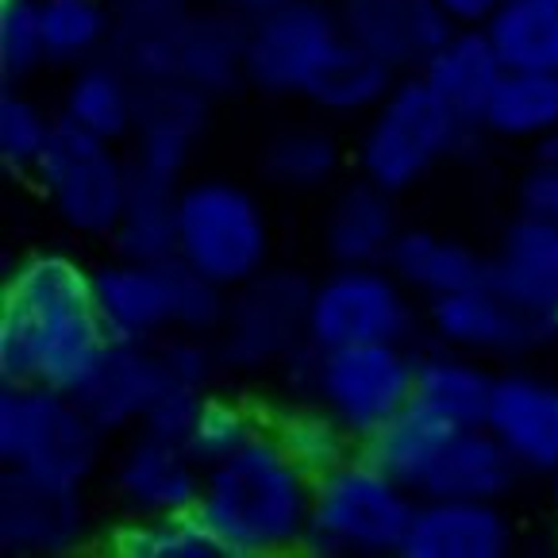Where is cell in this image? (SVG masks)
<instances>
[{
	"label": "cell",
	"mask_w": 558,
	"mask_h": 558,
	"mask_svg": "<svg viewBox=\"0 0 558 558\" xmlns=\"http://www.w3.org/2000/svg\"><path fill=\"white\" fill-rule=\"evenodd\" d=\"M535 158H543V162H558V132L535 147Z\"/></svg>",
	"instance_id": "cell-47"
},
{
	"label": "cell",
	"mask_w": 558,
	"mask_h": 558,
	"mask_svg": "<svg viewBox=\"0 0 558 558\" xmlns=\"http://www.w3.org/2000/svg\"><path fill=\"white\" fill-rule=\"evenodd\" d=\"M178 181L132 170L128 205L112 231V251L123 258L166 263L178 255Z\"/></svg>",
	"instance_id": "cell-33"
},
{
	"label": "cell",
	"mask_w": 558,
	"mask_h": 558,
	"mask_svg": "<svg viewBox=\"0 0 558 558\" xmlns=\"http://www.w3.org/2000/svg\"><path fill=\"white\" fill-rule=\"evenodd\" d=\"M216 100L190 85L185 77H158L140 85V112H135V132L128 140L132 170L150 178L185 181L190 162L197 155V143L205 140L208 120H213Z\"/></svg>",
	"instance_id": "cell-15"
},
{
	"label": "cell",
	"mask_w": 558,
	"mask_h": 558,
	"mask_svg": "<svg viewBox=\"0 0 558 558\" xmlns=\"http://www.w3.org/2000/svg\"><path fill=\"white\" fill-rule=\"evenodd\" d=\"M470 128L482 132V116L489 108L493 93L501 85V77L509 74L501 62V54L493 50L485 27H454L444 43H439L427 62L416 70Z\"/></svg>",
	"instance_id": "cell-27"
},
{
	"label": "cell",
	"mask_w": 558,
	"mask_h": 558,
	"mask_svg": "<svg viewBox=\"0 0 558 558\" xmlns=\"http://www.w3.org/2000/svg\"><path fill=\"white\" fill-rule=\"evenodd\" d=\"M54 132L58 116H50V108L39 97H32L24 85H4L0 93V162L4 170L32 178Z\"/></svg>",
	"instance_id": "cell-40"
},
{
	"label": "cell",
	"mask_w": 558,
	"mask_h": 558,
	"mask_svg": "<svg viewBox=\"0 0 558 558\" xmlns=\"http://www.w3.org/2000/svg\"><path fill=\"white\" fill-rule=\"evenodd\" d=\"M497 386V369L489 359H477L459 347L436 343L416 351V374H412V401L436 412L454 427L485 424V412Z\"/></svg>",
	"instance_id": "cell-25"
},
{
	"label": "cell",
	"mask_w": 558,
	"mask_h": 558,
	"mask_svg": "<svg viewBox=\"0 0 558 558\" xmlns=\"http://www.w3.org/2000/svg\"><path fill=\"white\" fill-rule=\"evenodd\" d=\"M339 16L354 43L401 74L424 66L427 54L454 32L436 0H339Z\"/></svg>",
	"instance_id": "cell-21"
},
{
	"label": "cell",
	"mask_w": 558,
	"mask_h": 558,
	"mask_svg": "<svg viewBox=\"0 0 558 558\" xmlns=\"http://www.w3.org/2000/svg\"><path fill=\"white\" fill-rule=\"evenodd\" d=\"M316 482L289 459L270 432L205 470L197 517L223 558H281L304 547Z\"/></svg>",
	"instance_id": "cell-2"
},
{
	"label": "cell",
	"mask_w": 558,
	"mask_h": 558,
	"mask_svg": "<svg viewBox=\"0 0 558 558\" xmlns=\"http://www.w3.org/2000/svg\"><path fill=\"white\" fill-rule=\"evenodd\" d=\"M35 185L54 220L82 239H112L128 205L132 158L120 143L89 135L58 116V132L35 166Z\"/></svg>",
	"instance_id": "cell-8"
},
{
	"label": "cell",
	"mask_w": 558,
	"mask_h": 558,
	"mask_svg": "<svg viewBox=\"0 0 558 558\" xmlns=\"http://www.w3.org/2000/svg\"><path fill=\"white\" fill-rule=\"evenodd\" d=\"M489 281L520 308L558 324V228L520 208L489 251Z\"/></svg>",
	"instance_id": "cell-19"
},
{
	"label": "cell",
	"mask_w": 558,
	"mask_h": 558,
	"mask_svg": "<svg viewBox=\"0 0 558 558\" xmlns=\"http://www.w3.org/2000/svg\"><path fill=\"white\" fill-rule=\"evenodd\" d=\"M501 0H436V9L451 20L454 27H485Z\"/></svg>",
	"instance_id": "cell-45"
},
{
	"label": "cell",
	"mask_w": 558,
	"mask_h": 558,
	"mask_svg": "<svg viewBox=\"0 0 558 558\" xmlns=\"http://www.w3.org/2000/svg\"><path fill=\"white\" fill-rule=\"evenodd\" d=\"M474 132L477 128H470L416 70H409L397 77L389 97L362 120L354 166L362 178L401 197L444 162H451Z\"/></svg>",
	"instance_id": "cell-4"
},
{
	"label": "cell",
	"mask_w": 558,
	"mask_h": 558,
	"mask_svg": "<svg viewBox=\"0 0 558 558\" xmlns=\"http://www.w3.org/2000/svg\"><path fill=\"white\" fill-rule=\"evenodd\" d=\"M93 296L112 339L158 343L178 331V258L143 263L112 255L93 266Z\"/></svg>",
	"instance_id": "cell-16"
},
{
	"label": "cell",
	"mask_w": 558,
	"mask_h": 558,
	"mask_svg": "<svg viewBox=\"0 0 558 558\" xmlns=\"http://www.w3.org/2000/svg\"><path fill=\"white\" fill-rule=\"evenodd\" d=\"M158 366H162L166 386L193 389V393H213L220 378L223 359L216 336H197V331H170L155 343Z\"/></svg>",
	"instance_id": "cell-42"
},
{
	"label": "cell",
	"mask_w": 558,
	"mask_h": 558,
	"mask_svg": "<svg viewBox=\"0 0 558 558\" xmlns=\"http://www.w3.org/2000/svg\"><path fill=\"white\" fill-rule=\"evenodd\" d=\"M401 228L397 193L359 173L331 193L320 220V243L331 266H381Z\"/></svg>",
	"instance_id": "cell-22"
},
{
	"label": "cell",
	"mask_w": 558,
	"mask_h": 558,
	"mask_svg": "<svg viewBox=\"0 0 558 558\" xmlns=\"http://www.w3.org/2000/svg\"><path fill=\"white\" fill-rule=\"evenodd\" d=\"M162 389L166 378L162 366H158L155 343L112 339L74 397L108 436H128V432L143 427V416L150 412Z\"/></svg>",
	"instance_id": "cell-20"
},
{
	"label": "cell",
	"mask_w": 558,
	"mask_h": 558,
	"mask_svg": "<svg viewBox=\"0 0 558 558\" xmlns=\"http://www.w3.org/2000/svg\"><path fill=\"white\" fill-rule=\"evenodd\" d=\"M108 432L74 393L39 381H0V466L89 485L108 454Z\"/></svg>",
	"instance_id": "cell-7"
},
{
	"label": "cell",
	"mask_w": 558,
	"mask_h": 558,
	"mask_svg": "<svg viewBox=\"0 0 558 558\" xmlns=\"http://www.w3.org/2000/svg\"><path fill=\"white\" fill-rule=\"evenodd\" d=\"M201 401H205V393L166 386L162 393L155 397L150 412L143 416V432H150V436H158V439H170V444H185L193 424H197Z\"/></svg>",
	"instance_id": "cell-43"
},
{
	"label": "cell",
	"mask_w": 558,
	"mask_h": 558,
	"mask_svg": "<svg viewBox=\"0 0 558 558\" xmlns=\"http://www.w3.org/2000/svg\"><path fill=\"white\" fill-rule=\"evenodd\" d=\"M517 532L501 501L420 497L401 558H509Z\"/></svg>",
	"instance_id": "cell-18"
},
{
	"label": "cell",
	"mask_w": 558,
	"mask_h": 558,
	"mask_svg": "<svg viewBox=\"0 0 558 558\" xmlns=\"http://www.w3.org/2000/svg\"><path fill=\"white\" fill-rule=\"evenodd\" d=\"M543 477H547L550 501H555V509H558V459H555V466H550V470H547V474H543Z\"/></svg>",
	"instance_id": "cell-48"
},
{
	"label": "cell",
	"mask_w": 558,
	"mask_h": 558,
	"mask_svg": "<svg viewBox=\"0 0 558 558\" xmlns=\"http://www.w3.org/2000/svg\"><path fill=\"white\" fill-rule=\"evenodd\" d=\"M485 35L505 70L558 74V0H501Z\"/></svg>",
	"instance_id": "cell-36"
},
{
	"label": "cell",
	"mask_w": 558,
	"mask_h": 558,
	"mask_svg": "<svg viewBox=\"0 0 558 558\" xmlns=\"http://www.w3.org/2000/svg\"><path fill=\"white\" fill-rule=\"evenodd\" d=\"M135 112H140V82L112 54L70 70L58 108L66 123L100 140L128 143L135 132Z\"/></svg>",
	"instance_id": "cell-29"
},
{
	"label": "cell",
	"mask_w": 558,
	"mask_h": 558,
	"mask_svg": "<svg viewBox=\"0 0 558 558\" xmlns=\"http://www.w3.org/2000/svg\"><path fill=\"white\" fill-rule=\"evenodd\" d=\"M343 170V143L324 123H281L258 147V173L281 193H320Z\"/></svg>",
	"instance_id": "cell-30"
},
{
	"label": "cell",
	"mask_w": 558,
	"mask_h": 558,
	"mask_svg": "<svg viewBox=\"0 0 558 558\" xmlns=\"http://www.w3.org/2000/svg\"><path fill=\"white\" fill-rule=\"evenodd\" d=\"M397 77L401 70L347 35L343 47L328 58V66L316 74V82L301 100L324 120H366L389 97Z\"/></svg>",
	"instance_id": "cell-31"
},
{
	"label": "cell",
	"mask_w": 558,
	"mask_h": 558,
	"mask_svg": "<svg viewBox=\"0 0 558 558\" xmlns=\"http://www.w3.org/2000/svg\"><path fill=\"white\" fill-rule=\"evenodd\" d=\"M412 374L416 351L404 343H304L281 366V389L286 397L324 404L359 444H366L412 404Z\"/></svg>",
	"instance_id": "cell-3"
},
{
	"label": "cell",
	"mask_w": 558,
	"mask_h": 558,
	"mask_svg": "<svg viewBox=\"0 0 558 558\" xmlns=\"http://www.w3.org/2000/svg\"><path fill=\"white\" fill-rule=\"evenodd\" d=\"M482 132L501 143L539 147L558 132V74L509 70L482 116Z\"/></svg>",
	"instance_id": "cell-34"
},
{
	"label": "cell",
	"mask_w": 558,
	"mask_h": 558,
	"mask_svg": "<svg viewBox=\"0 0 558 558\" xmlns=\"http://www.w3.org/2000/svg\"><path fill=\"white\" fill-rule=\"evenodd\" d=\"M43 39L54 70H77L112 50L116 4L112 0H39Z\"/></svg>",
	"instance_id": "cell-37"
},
{
	"label": "cell",
	"mask_w": 558,
	"mask_h": 558,
	"mask_svg": "<svg viewBox=\"0 0 558 558\" xmlns=\"http://www.w3.org/2000/svg\"><path fill=\"white\" fill-rule=\"evenodd\" d=\"M386 266L420 296V301H439L459 289L482 286L489 278V255H482L466 239L447 235L439 228H401L393 239Z\"/></svg>",
	"instance_id": "cell-26"
},
{
	"label": "cell",
	"mask_w": 558,
	"mask_h": 558,
	"mask_svg": "<svg viewBox=\"0 0 558 558\" xmlns=\"http://www.w3.org/2000/svg\"><path fill=\"white\" fill-rule=\"evenodd\" d=\"M517 201L524 213H535L558 228V162H543L535 158L532 170L520 178Z\"/></svg>",
	"instance_id": "cell-44"
},
{
	"label": "cell",
	"mask_w": 558,
	"mask_h": 558,
	"mask_svg": "<svg viewBox=\"0 0 558 558\" xmlns=\"http://www.w3.org/2000/svg\"><path fill=\"white\" fill-rule=\"evenodd\" d=\"M343 39L339 0H286L263 12L251 20L246 35L251 89L274 100H301Z\"/></svg>",
	"instance_id": "cell-11"
},
{
	"label": "cell",
	"mask_w": 558,
	"mask_h": 558,
	"mask_svg": "<svg viewBox=\"0 0 558 558\" xmlns=\"http://www.w3.org/2000/svg\"><path fill=\"white\" fill-rule=\"evenodd\" d=\"M313 278L293 266H266L251 281L231 289L228 313L216 331L223 369L263 374L281 369L308 343Z\"/></svg>",
	"instance_id": "cell-9"
},
{
	"label": "cell",
	"mask_w": 558,
	"mask_h": 558,
	"mask_svg": "<svg viewBox=\"0 0 558 558\" xmlns=\"http://www.w3.org/2000/svg\"><path fill=\"white\" fill-rule=\"evenodd\" d=\"M424 324L436 343L459 347L489 362H524L558 343V324L520 308L505 293L482 286L459 289L424 304Z\"/></svg>",
	"instance_id": "cell-13"
},
{
	"label": "cell",
	"mask_w": 558,
	"mask_h": 558,
	"mask_svg": "<svg viewBox=\"0 0 558 558\" xmlns=\"http://www.w3.org/2000/svg\"><path fill=\"white\" fill-rule=\"evenodd\" d=\"M246 35L251 20L220 4H197L178 43V77L197 85L213 100L231 97L246 77Z\"/></svg>",
	"instance_id": "cell-24"
},
{
	"label": "cell",
	"mask_w": 558,
	"mask_h": 558,
	"mask_svg": "<svg viewBox=\"0 0 558 558\" xmlns=\"http://www.w3.org/2000/svg\"><path fill=\"white\" fill-rule=\"evenodd\" d=\"M116 35L108 54L135 82H158L178 74V43L197 0H112Z\"/></svg>",
	"instance_id": "cell-28"
},
{
	"label": "cell",
	"mask_w": 558,
	"mask_h": 558,
	"mask_svg": "<svg viewBox=\"0 0 558 558\" xmlns=\"http://www.w3.org/2000/svg\"><path fill=\"white\" fill-rule=\"evenodd\" d=\"M524 477L509 447L485 424L451 427L432 474L420 485V497H462V501H505Z\"/></svg>",
	"instance_id": "cell-23"
},
{
	"label": "cell",
	"mask_w": 558,
	"mask_h": 558,
	"mask_svg": "<svg viewBox=\"0 0 558 558\" xmlns=\"http://www.w3.org/2000/svg\"><path fill=\"white\" fill-rule=\"evenodd\" d=\"M266 432V412L255 409L251 401L243 397H231V393H205L197 409V424H193L190 439V454L201 462V466H216L223 462L228 454L243 451L251 439H258Z\"/></svg>",
	"instance_id": "cell-39"
},
{
	"label": "cell",
	"mask_w": 558,
	"mask_h": 558,
	"mask_svg": "<svg viewBox=\"0 0 558 558\" xmlns=\"http://www.w3.org/2000/svg\"><path fill=\"white\" fill-rule=\"evenodd\" d=\"M205 485V466L185 444H170L150 432H128L108 462V497L120 517H170L193 512Z\"/></svg>",
	"instance_id": "cell-14"
},
{
	"label": "cell",
	"mask_w": 558,
	"mask_h": 558,
	"mask_svg": "<svg viewBox=\"0 0 558 558\" xmlns=\"http://www.w3.org/2000/svg\"><path fill=\"white\" fill-rule=\"evenodd\" d=\"M112 343L93 296V266L62 246L16 258L0 289V381L77 393Z\"/></svg>",
	"instance_id": "cell-1"
},
{
	"label": "cell",
	"mask_w": 558,
	"mask_h": 558,
	"mask_svg": "<svg viewBox=\"0 0 558 558\" xmlns=\"http://www.w3.org/2000/svg\"><path fill=\"white\" fill-rule=\"evenodd\" d=\"M274 228L263 197L223 173L185 178L178 190V263L239 289L270 266Z\"/></svg>",
	"instance_id": "cell-6"
},
{
	"label": "cell",
	"mask_w": 558,
	"mask_h": 558,
	"mask_svg": "<svg viewBox=\"0 0 558 558\" xmlns=\"http://www.w3.org/2000/svg\"><path fill=\"white\" fill-rule=\"evenodd\" d=\"M451 427L454 424H447L436 412H427L424 404L412 401L409 409H401L381 427L378 436L366 439L362 451L420 497V485H424V477L436 466L439 451H444L447 436H451Z\"/></svg>",
	"instance_id": "cell-35"
},
{
	"label": "cell",
	"mask_w": 558,
	"mask_h": 558,
	"mask_svg": "<svg viewBox=\"0 0 558 558\" xmlns=\"http://www.w3.org/2000/svg\"><path fill=\"white\" fill-rule=\"evenodd\" d=\"M420 497L378 466L366 451L316 477L313 524L304 555L313 558H397Z\"/></svg>",
	"instance_id": "cell-5"
},
{
	"label": "cell",
	"mask_w": 558,
	"mask_h": 558,
	"mask_svg": "<svg viewBox=\"0 0 558 558\" xmlns=\"http://www.w3.org/2000/svg\"><path fill=\"white\" fill-rule=\"evenodd\" d=\"M420 331V296L381 266H331L313 278L308 343H404Z\"/></svg>",
	"instance_id": "cell-10"
},
{
	"label": "cell",
	"mask_w": 558,
	"mask_h": 558,
	"mask_svg": "<svg viewBox=\"0 0 558 558\" xmlns=\"http://www.w3.org/2000/svg\"><path fill=\"white\" fill-rule=\"evenodd\" d=\"M85 485L9 470L0 474V550L9 558H66L93 539Z\"/></svg>",
	"instance_id": "cell-12"
},
{
	"label": "cell",
	"mask_w": 558,
	"mask_h": 558,
	"mask_svg": "<svg viewBox=\"0 0 558 558\" xmlns=\"http://www.w3.org/2000/svg\"><path fill=\"white\" fill-rule=\"evenodd\" d=\"M485 427L524 474H547L558 459V378L532 366H501Z\"/></svg>",
	"instance_id": "cell-17"
},
{
	"label": "cell",
	"mask_w": 558,
	"mask_h": 558,
	"mask_svg": "<svg viewBox=\"0 0 558 558\" xmlns=\"http://www.w3.org/2000/svg\"><path fill=\"white\" fill-rule=\"evenodd\" d=\"M266 432L278 439V447L304 470V474L324 477L336 466H343L351 454L362 451L359 439L331 416L324 404L301 401V397H289L286 404H278L274 412H266Z\"/></svg>",
	"instance_id": "cell-32"
},
{
	"label": "cell",
	"mask_w": 558,
	"mask_h": 558,
	"mask_svg": "<svg viewBox=\"0 0 558 558\" xmlns=\"http://www.w3.org/2000/svg\"><path fill=\"white\" fill-rule=\"evenodd\" d=\"M105 547L116 558H223L197 509L170 517H120L108 527Z\"/></svg>",
	"instance_id": "cell-38"
},
{
	"label": "cell",
	"mask_w": 558,
	"mask_h": 558,
	"mask_svg": "<svg viewBox=\"0 0 558 558\" xmlns=\"http://www.w3.org/2000/svg\"><path fill=\"white\" fill-rule=\"evenodd\" d=\"M197 4H220V9H231V12H239V16L255 20V16H263V12L286 4V0H197Z\"/></svg>",
	"instance_id": "cell-46"
},
{
	"label": "cell",
	"mask_w": 558,
	"mask_h": 558,
	"mask_svg": "<svg viewBox=\"0 0 558 558\" xmlns=\"http://www.w3.org/2000/svg\"><path fill=\"white\" fill-rule=\"evenodd\" d=\"M50 66L39 0H0V77L27 85Z\"/></svg>",
	"instance_id": "cell-41"
}]
</instances>
